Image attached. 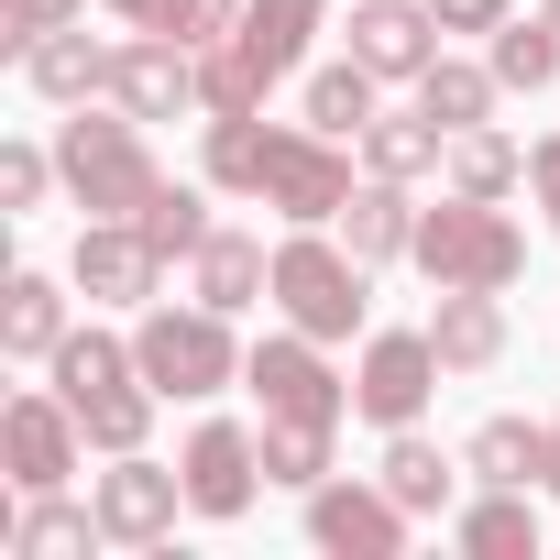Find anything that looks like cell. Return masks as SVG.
I'll return each mask as SVG.
<instances>
[{"label": "cell", "mask_w": 560, "mask_h": 560, "mask_svg": "<svg viewBox=\"0 0 560 560\" xmlns=\"http://www.w3.org/2000/svg\"><path fill=\"white\" fill-rule=\"evenodd\" d=\"M264 89H275V78H264V67L231 45V34H220V45H198V110H209V121H242V110H264Z\"/></svg>", "instance_id": "29"}, {"label": "cell", "mask_w": 560, "mask_h": 560, "mask_svg": "<svg viewBox=\"0 0 560 560\" xmlns=\"http://www.w3.org/2000/svg\"><path fill=\"white\" fill-rule=\"evenodd\" d=\"M374 89H385V78H374L363 56H341V67H319V78H308V121H319V132H341V143H363Z\"/></svg>", "instance_id": "30"}, {"label": "cell", "mask_w": 560, "mask_h": 560, "mask_svg": "<svg viewBox=\"0 0 560 560\" xmlns=\"http://www.w3.org/2000/svg\"><path fill=\"white\" fill-rule=\"evenodd\" d=\"M440 341L429 330H374L363 341V374H352V418H374V429H418V407L440 396Z\"/></svg>", "instance_id": "8"}, {"label": "cell", "mask_w": 560, "mask_h": 560, "mask_svg": "<svg viewBox=\"0 0 560 560\" xmlns=\"http://www.w3.org/2000/svg\"><path fill=\"white\" fill-rule=\"evenodd\" d=\"M264 483H287V494H319V483H330V429L264 418Z\"/></svg>", "instance_id": "32"}, {"label": "cell", "mask_w": 560, "mask_h": 560, "mask_svg": "<svg viewBox=\"0 0 560 560\" xmlns=\"http://www.w3.org/2000/svg\"><path fill=\"white\" fill-rule=\"evenodd\" d=\"M494 67H462V56H429V78H418V110L440 121V132H472V121H494Z\"/></svg>", "instance_id": "27"}, {"label": "cell", "mask_w": 560, "mask_h": 560, "mask_svg": "<svg viewBox=\"0 0 560 560\" xmlns=\"http://www.w3.org/2000/svg\"><path fill=\"white\" fill-rule=\"evenodd\" d=\"M440 176H451L462 198H505V187L527 176V143H505L494 121H472V132H451V154H440Z\"/></svg>", "instance_id": "28"}, {"label": "cell", "mask_w": 560, "mask_h": 560, "mask_svg": "<svg viewBox=\"0 0 560 560\" xmlns=\"http://www.w3.org/2000/svg\"><path fill=\"white\" fill-rule=\"evenodd\" d=\"M132 220H143V242H154V253H165V264H176V253H198V242H209V231H220V220H209V198H198V187H154V198H143V209H132Z\"/></svg>", "instance_id": "33"}, {"label": "cell", "mask_w": 560, "mask_h": 560, "mask_svg": "<svg viewBox=\"0 0 560 560\" xmlns=\"http://www.w3.org/2000/svg\"><path fill=\"white\" fill-rule=\"evenodd\" d=\"M89 538H100V505H67V483L34 494L12 527H0V549H12V560H67V549H89Z\"/></svg>", "instance_id": "25"}, {"label": "cell", "mask_w": 560, "mask_h": 560, "mask_svg": "<svg viewBox=\"0 0 560 560\" xmlns=\"http://www.w3.org/2000/svg\"><path fill=\"white\" fill-rule=\"evenodd\" d=\"M462 549H472V560H538V505H527V483H483V505H462Z\"/></svg>", "instance_id": "24"}, {"label": "cell", "mask_w": 560, "mask_h": 560, "mask_svg": "<svg viewBox=\"0 0 560 560\" xmlns=\"http://www.w3.org/2000/svg\"><path fill=\"white\" fill-rule=\"evenodd\" d=\"M462 472H472V462H451V451H440V440H418V429H396V440H385V494H396L407 516H440V505L462 494Z\"/></svg>", "instance_id": "23"}, {"label": "cell", "mask_w": 560, "mask_h": 560, "mask_svg": "<svg viewBox=\"0 0 560 560\" xmlns=\"http://www.w3.org/2000/svg\"><path fill=\"white\" fill-rule=\"evenodd\" d=\"M440 154H451V132L429 121V110H407V121H363V165L374 176H396V187H418V176H440Z\"/></svg>", "instance_id": "26"}, {"label": "cell", "mask_w": 560, "mask_h": 560, "mask_svg": "<svg viewBox=\"0 0 560 560\" xmlns=\"http://www.w3.org/2000/svg\"><path fill=\"white\" fill-rule=\"evenodd\" d=\"M319 12H330V0H242L231 45H242L264 78H298V67H308V34H319Z\"/></svg>", "instance_id": "18"}, {"label": "cell", "mask_w": 560, "mask_h": 560, "mask_svg": "<svg viewBox=\"0 0 560 560\" xmlns=\"http://www.w3.org/2000/svg\"><path fill=\"white\" fill-rule=\"evenodd\" d=\"M429 12H440V34H494L505 0H429Z\"/></svg>", "instance_id": "38"}, {"label": "cell", "mask_w": 560, "mask_h": 560, "mask_svg": "<svg viewBox=\"0 0 560 560\" xmlns=\"http://www.w3.org/2000/svg\"><path fill=\"white\" fill-rule=\"evenodd\" d=\"M56 341H67V287L23 264L12 287H0V352L12 363H56Z\"/></svg>", "instance_id": "19"}, {"label": "cell", "mask_w": 560, "mask_h": 560, "mask_svg": "<svg viewBox=\"0 0 560 560\" xmlns=\"http://www.w3.org/2000/svg\"><path fill=\"white\" fill-rule=\"evenodd\" d=\"M67 275H78V298H89V308H143V298H154V275H165V253L143 242V220H89L78 253H67Z\"/></svg>", "instance_id": "12"}, {"label": "cell", "mask_w": 560, "mask_h": 560, "mask_svg": "<svg viewBox=\"0 0 560 560\" xmlns=\"http://www.w3.org/2000/svg\"><path fill=\"white\" fill-rule=\"evenodd\" d=\"M78 12H89V0H0V45L23 56L34 34H56V23H78Z\"/></svg>", "instance_id": "36"}, {"label": "cell", "mask_w": 560, "mask_h": 560, "mask_svg": "<svg viewBox=\"0 0 560 560\" xmlns=\"http://www.w3.org/2000/svg\"><path fill=\"white\" fill-rule=\"evenodd\" d=\"M176 472H187V516H242L253 483H264V440L242 418H198L187 451H176Z\"/></svg>", "instance_id": "10"}, {"label": "cell", "mask_w": 560, "mask_h": 560, "mask_svg": "<svg viewBox=\"0 0 560 560\" xmlns=\"http://www.w3.org/2000/svg\"><path fill=\"white\" fill-rule=\"evenodd\" d=\"M308 538H319L330 560H396V549H407V505H396L385 483H319V494H308Z\"/></svg>", "instance_id": "14"}, {"label": "cell", "mask_w": 560, "mask_h": 560, "mask_svg": "<svg viewBox=\"0 0 560 560\" xmlns=\"http://www.w3.org/2000/svg\"><path fill=\"white\" fill-rule=\"evenodd\" d=\"M209 187H231V198H264L275 220H341L352 209V154H341V132H319V121H264V110H242V121H209Z\"/></svg>", "instance_id": "1"}, {"label": "cell", "mask_w": 560, "mask_h": 560, "mask_svg": "<svg viewBox=\"0 0 560 560\" xmlns=\"http://www.w3.org/2000/svg\"><path fill=\"white\" fill-rule=\"evenodd\" d=\"M418 275H429V287H516V275H527V231L494 209V198H440V209H418V253H407Z\"/></svg>", "instance_id": "5"}, {"label": "cell", "mask_w": 560, "mask_h": 560, "mask_svg": "<svg viewBox=\"0 0 560 560\" xmlns=\"http://www.w3.org/2000/svg\"><path fill=\"white\" fill-rule=\"evenodd\" d=\"M78 451H89V429H78L67 396H12V407H0V462H12L23 494H56L78 472Z\"/></svg>", "instance_id": "11"}, {"label": "cell", "mask_w": 560, "mask_h": 560, "mask_svg": "<svg viewBox=\"0 0 560 560\" xmlns=\"http://www.w3.org/2000/svg\"><path fill=\"white\" fill-rule=\"evenodd\" d=\"M56 176H67V165H56L45 143H12V154H0V209H45Z\"/></svg>", "instance_id": "35"}, {"label": "cell", "mask_w": 560, "mask_h": 560, "mask_svg": "<svg viewBox=\"0 0 560 560\" xmlns=\"http://www.w3.org/2000/svg\"><path fill=\"white\" fill-rule=\"evenodd\" d=\"M132 34H176V45H220L242 23V0H110Z\"/></svg>", "instance_id": "31"}, {"label": "cell", "mask_w": 560, "mask_h": 560, "mask_svg": "<svg viewBox=\"0 0 560 560\" xmlns=\"http://www.w3.org/2000/svg\"><path fill=\"white\" fill-rule=\"evenodd\" d=\"M330 341H308L298 319L287 330H275V341H253V363H242V385L264 396V418H298V429H341L352 418V385L319 363Z\"/></svg>", "instance_id": "7"}, {"label": "cell", "mask_w": 560, "mask_h": 560, "mask_svg": "<svg viewBox=\"0 0 560 560\" xmlns=\"http://www.w3.org/2000/svg\"><path fill=\"white\" fill-rule=\"evenodd\" d=\"M23 78H34L45 100H67V110H78V100H110V45H89L78 23H56V34L23 45Z\"/></svg>", "instance_id": "20"}, {"label": "cell", "mask_w": 560, "mask_h": 560, "mask_svg": "<svg viewBox=\"0 0 560 560\" xmlns=\"http://www.w3.org/2000/svg\"><path fill=\"white\" fill-rule=\"evenodd\" d=\"M187 275H198V298H209L220 319H242L253 298H275V253H264L253 231H209V242L187 253Z\"/></svg>", "instance_id": "17"}, {"label": "cell", "mask_w": 560, "mask_h": 560, "mask_svg": "<svg viewBox=\"0 0 560 560\" xmlns=\"http://www.w3.org/2000/svg\"><path fill=\"white\" fill-rule=\"evenodd\" d=\"M56 165H67V198L89 209V220H132L165 176H154V154H143V121L110 100V110H89L78 100V121H56Z\"/></svg>", "instance_id": "3"}, {"label": "cell", "mask_w": 560, "mask_h": 560, "mask_svg": "<svg viewBox=\"0 0 560 560\" xmlns=\"http://www.w3.org/2000/svg\"><path fill=\"white\" fill-rule=\"evenodd\" d=\"M275 308H287L308 341H352L374 319V264L352 242H330V231L298 220L287 242H275Z\"/></svg>", "instance_id": "2"}, {"label": "cell", "mask_w": 560, "mask_h": 560, "mask_svg": "<svg viewBox=\"0 0 560 560\" xmlns=\"http://www.w3.org/2000/svg\"><path fill=\"white\" fill-rule=\"evenodd\" d=\"M549 440H560V418H549ZM549 494H560V472H549Z\"/></svg>", "instance_id": "40"}, {"label": "cell", "mask_w": 560, "mask_h": 560, "mask_svg": "<svg viewBox=\"0 0 560 560\" xmlns=\"http://www.w3.org/2000/svg\"><path fill=\"white\" fill-rule=\"evenodd\" d=\"M538 23H549V34H560V0H538Z\"/></svg>", "instance_id": "39"}, {"label": "cell", "mask_w": 560, "mask_h": 560, "mask_svg": "<svg viewBox=\"0 0 560 560\" xmlns=\"http://www.w3.org/2000/svg\"><path fill=\"white\" fill-rule=\"evenodd\" d=\"M429 341H440L451 374H494V363H505V298H494V287H440Z\"/></svg>", "instance_id": "16"}, {"label": "cell", "mask_w": 560, "mask_h": 560, "mask_svg": "<svg viewBox=\"0 0 560 560\" xmlns=\"http://www.w3.org/2000/svg\"><path fill=\"white\" fill-rule=\"evenodd\" d=\"M494 78L538 100V89L560 78V34H549V23H516V12H505V23H494Z\"/></svg>", "instance_id": "34"}, {"label": "cell", "mask_w": 560, "mask_h": 560, "mask_svg": "<svg viewBox=\"0 0 560 560\" xmlns=\"http://www.w3.org/2000/svg\"><path fill=\"white\" fill-rule=\"evenodd\" d=\"M352 56L374 67V78H429V56H440V12L429 0H352Z\"/></svg>", "instance_id": "15"}, {"label": "cell", "mask_w": 560, "mask_h": 560, "mask_svg": "<svg viewBox=\"0 0 560 560\" xmlns=\"http://www.w3.org/2000/svg\"><path fill=\"white\" fill-rule=\"evenodd\" d=\"M89 505H100V538L110 549H165L176 538V505H187V472H165L143 451H110V472L89 483Z\"/></svg>", "instance_id": "9"}, {"label": "cell", "mask_w": 560, "mask_h": 560, "mask_svg": "<svg viewBox=\"0 0 560 560\" xmlns=\"http://www.w3.org/2000/svg\"><path fill=\"white\" fill-rule=\"evenodd\" d=\"M56 396L78 407L89 451H143V429H154V385H143L132 341H110V330H67L56 341Z\"/></svg>", "instance_id": "4"}, {"label": "cell", "mask_w": 560, "mask_h": 560, "mask_svg": "<svg viewBox=\"0 0 560 560\" xmlns=\"http://www.w3.org/2000/svg\"><path fill=\"white\" fill-rule=\"evenodd\" d=\"M110 100H121L132 121H176V110H198V45H176V34H132V45H110Z\"/></svg>", "instance_id": "13"}, {"label": "cell", "mask_w": 560, "mask_h": 560, "mask_svg": "<svg viewBox=\"0 0 560 560\" xmlns=\"http://www.w3.org/2000/svg\"><path fill=\"white\" fill-rule=\"evenodd\" d=\"M527 187L549 198V231H560V132H538V143H527Z\"/></svg>", "instance_id": "37"}, {"label": "cell", "mask_w": 560, "mask_h": 560, "mask_svg": "<svg viewBox=\"0 0 560 560\" xmlns=\"http://www.w3.org/2000/svg\"><path fill=\"white\" fill-rule=\"evenodd\" d=\"M341 242H352L363 264H407V253H418V198H407L396 176L352 187V209H341Z\"/></svg>", "instance_id": "21"}, {"label": "cell", "mask_w": 560, "mask_h": 560, "mask_svg": "<svg viewBox=\"0 0 560 560\" xmlns=\"http://www.w3.org/2000/svg\"><path fill=\"white\" fill-rule=\"evenodd\" d=\"M462 462H472V483H538V494H549V472H560V440H549V429H527V418H483Z\"/></svg>", "instance_id": "22"}, {"label": "cell", "mask_w": 560, "mask_h": 560, "mask_svg": "<svg viewBox=\"0 0 560 560\" xmlns=\"http://www.w3.org/2000/svg\"><path fill=\"white\" fill-rule=\"evenodd\" d=\"M132 363H143V385L154 396H220V385H242V363L253 352H231V319L198 298V308H143V330H132Z\"/></svg>", "instance_id": "6"}]
</instances>
